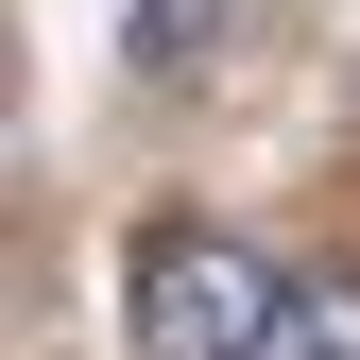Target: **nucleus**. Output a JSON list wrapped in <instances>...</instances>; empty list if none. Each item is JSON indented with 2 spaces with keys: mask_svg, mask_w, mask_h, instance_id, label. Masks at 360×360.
Masks as SVG:
<instances>
[{
  "mask_svg": "<svg viewBox=\"0 0 360 360\" xmlns=\"http://www.w3.org/2000/svg\"><path fill=\"white\" fill-rule=\"evenodd\" d=\"M257 360H360V275H275Z\"/></svg>",
  "mask_w": 360,
  "mask_h": 360,
  "instance_id": "3",
  "label": "nucleus"
},
{
  "mask_svg": "<svg viewBox=\"0 0 360 360\" xmlns=\"http://www.w3.org/2000/svg\"><path fill=\"white\" fill-rule=\"evenodd\" d=\"M257 326H275V257L206 240V223L138 240V360H257Z\"/></svg>",
  "mask_w": 360,
  "mask_h": 360,
  "instance_id": "1",
  "label": "nucleus"
},
{
  "mask_svg": "<svg viewBox=\"0 0 360 360\" xmlns=\"http://www.w3.org/2000/svg\"><path fill=\"white\" fill-rule=\"evenodd\" d=\"M223 34H240V0H138V18H120V69H138V86H189Z\"/></svg>",
  "mask_w": 360,
  "mask_h": 360,
  "instance_id": "2",
  "label": "nucleus"
}]
</instances>
